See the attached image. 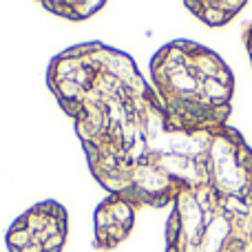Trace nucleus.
I'll list each match as a JSON object with an SVG mask.
<instances>
[{"instance_id":"3","label":"nucleus","mask_w":252,"mask_h":252,"mask_svg":"<svg viewBox=\"0 0 252 252\" xmlns=\"http://www.w3.org/2000/svg\"><path fill=\"white\" fill-rule=\"evenodd\" d=\"M135 223V204L120 195H106L93 215V248L113 250L130 235Z\"/></svg>"},{"instance_id":"2","label":"nucleus","mask_w":252,"mask_h":252,"mask_svg":"<svg viewBox=\"0 0 252 252\" xmlns=\"http://www.w3.org/2000/svg\"><path fill=\"white\" fill-rule=\"evenodd\" d=\"M69 237V213L56 199L27 208L9 226L4 244L9 252H62Z\"/></svg>"},{"instance_id":"1","label":"nucleus","mask_w":252,"mask_h":252,"mask_svg":"<svg viewBox=\"0 0 252 252\" xmlns=\"http://www.w3.org/2000/svg\"><path fill=\"white\" fill-rule=\"evenodd\" d=\"M47 84L73 120L91 175L109 195L164 206L182 188L166 175L173 155L208 161L215 130H173L133 58L104 42H82L49 62Z\"/></svg>"},{"instance_id":"4","label":"nucleus","mask_w":252,"mask_h":252,"mask_svg":"<svg viewBox=\"0 0 252 252\" xmlns=\"http://www.w3.org/2000/svg\"><path fill=\"white\" fill-rule=\"evenodd\" d=\"M44 9H49L51 13L62 18H69V20H84V18H91L93 13H97L100 9L106 7V2L97 0V2H89V0H44L42 2Z\"/></svg>"},{"instance_id":"5","label":"nucleus","mask_w":252,"mask_h":252,"mask_svg":"<svg viewBox=\"0 0 252 252\" xmlns=\"http://www.w3.org/2000/svg\"><path fill=\"white\" fill-rule=\"evenodd\" d=\"M246 2H186L188 9H195V13L210 27H221L235 16L237 9H241Z\"/></svg>"}]
</instances>
